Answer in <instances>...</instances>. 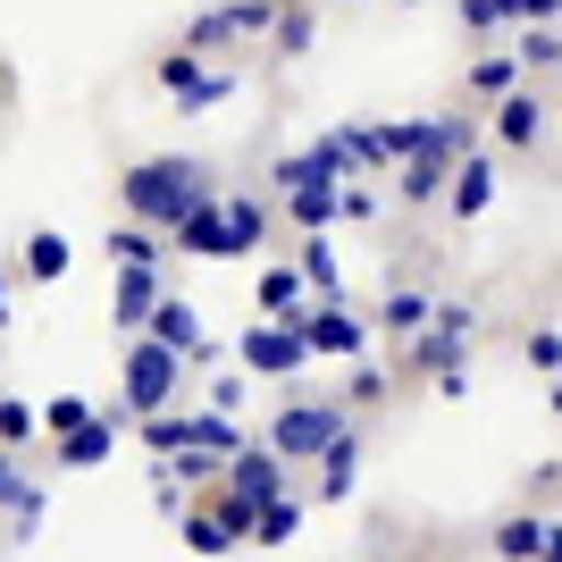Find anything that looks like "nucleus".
Listing matches in <instances>:
<instances>
[{
    "label": "nucleus",
    "mask_w": 562,
    "mask_h": 562,
    "mask_svg": "<svg viewBox=\"0 0 562 562\" xmlns=\"http://www.w3.org/2000/svg\"><path fill=\"white\" fill-rule=\"evenodd\" d=\"M211 168L202 160H186V151H160V160H135L126 177H117V202H126V218L135 227H151V235H177L202 202H211Z\"/></svg>",
    "instance_id": "f257e3e1"
},
{
    "label": "nucleus",
    "mask_w": 562,
    "mask_h": 562,
    "mask_svg": "<svg viewBox=\"0 0 562 562\" xmlns=\"http://www.w3.org/2000/svg\"><path fill=\"white\" fill-rule=\"evenodd\" d=\"M126 420H151V412H177V395H186V361L168 345H151V336H135L126 345Z\"/></svg>",
    "instance_id": "f03ea898"
},
{
    "label": "nucleus",
    "mask_w": 562,
    "mask_h": 562,
    "mask_svg": "<svg viewBox=\"0 0 562 562\" xmlns=\"http://www.w3.org/2000/svg\"><path fill=\"white\" fill-rule=\"evenodd\" d=\"M345 428H352V420L336 412V403H285L278 420H269V437H260V446L278 453V462H319V453H328Z\"/></svg>",
    "instance_id": "7ed1b4c3"
},
{
    "label": "nucleus",
    "mask_w": 562,
    "mask_h": 562,
    "mask_svg": "<svg viewBox=\"0 0 562 562\" xmlns=\"http://www.w3.org/2000/svg\"><path fill=\"white\" fill-rule=\"evenodd\" d=\"M303 361H311L303 319H260V328L235 336V370H252V378H294Z\"/></svg>",
    "instance_id": "20e7f679"
},
{
    "label": "nucleus",
    "mask_w": 562,
    "mask_h": 562,
    "mask_svg": "<svg viewBox=\"0 0 562 562\" xmlns=\"http://www.w3.org/2000/svg\"><path fill=\"white\" fill-rule=\"evenodd\" d=\"M143 336H151V345H168L186 370H193V361H218V345L202 336V311H193L186 294H160V311H151V328H143Z\"/></svg>",
    "instance_id": "39448f33"
},
{
    "label": "nucleus",
    "mask_w": 562,
    "mask_h": 562,
    "mask_svg": "<svg viewBox=\"0 0 562 562\" xmlns=\"http://www.w3.org/2000/svg\"><path fill=\"white\" fill-rule=\"evenodd\" d=\"M294 319H303L311 352H336V361H361V352H370V319L345 311V303H311V311H294Z\"/></svg>",
    "instance_id": "423d86ee"
},
{
    "label": "nucleus",
    "mask_w": 562,
    "mask_h": 562,
    "mask_svg": "<svg viewBox=\"0 0 562 562\" xmlns=\"http://www.w3.org/2000/svg\"><path fill=\"white\" fill-rule=\"evenodd\" d=\"M462 345H470V303H437V319L412 336V361L428 378H446V370H462Z\"/></svg>",
    "instance_id": "0eeeda50"
},
{
    "label": "nucleus",
    "mask_w": 562,
    "mask_h": 562,
    "mask_svg": "<svg viewBox=\"0 0 562 562\" xmlns=\"http://www.w3.org/2000/svg\"><path fill=\"white\" fill-rule=\"evenodd\" d=\"M218 487H227L235 504H252V513H260V504H278V495H285V462H278L269 446H244V453L227 462V479H218Z\"/></svg>",
    "instance_id": "6e6552de"
},
{
    "label": "nucleus",
    "mask_w": 562,
    "mask_h": 562,
    "mask_svg": "<svg viewBox=\"0 0 562 562\" xmlns=\"http://www.w3.org/2000/svg\"><path fill=\"white\" fill-rule=\"evenodd\" d=\"M117 428H126V412H101V420H85L76 437H59V446H50V462H59V470H101V462L117 453Z\"/></svg>",
    "instance_id": "1a4fd4ad"
},
{
    "label": "nucleus",
    "mask_w": 562,
    "mask_h": 562,
    "mask_svg": "<svg viewBox=\"0 0 562 562\" xmlns=\"http://www.w3.org/2000/svg\"><path fill=\"white\" fill-rule=\"evenodd\" d=\"M168 252H186V260H227V193H211L186 227L168 235Z\"/></svg>",
    "instance_id": "9d476101"
},
{
    "label": "nucleus",
    "mask_w": 562,
    "mask_h": 562,
    "mask_svg": "<svg viewBox=\"0 0 562 562\" xmlns=\"http://www.w3.org/2000/svg\"><path fill=\"white\" fill-rule=\"evenodd\" d=\"M160 294H168L160 269H117V303H110V319L143 336V328H151V311H160Z\"/></svg>",
    "instance_id": "9b49d317"
},
{
    "label": "nucleus",
    "mask_w": 562,
    "mask_h": 562,
    "mask_svg": "<svg viewBox=\"0 0 562 562\" xmlns=\"http://www.w3.org/2000/svg\"><path fill=\"white\" fill-rule=\"evenodd\" d=\"M0 504L18 513V538H34V529H43V513H50V495L18 470V453H9V446H0Z\"/></svg>",
    "instance_id": "f8f14e48"
},
{
    "label": "nucleus",
    "mask_w": 562,
    "mask_h": 562,
    "mask_svg": "<svg viewBox=\"0 0 562 562\" xmlns=\"http://www.w3.org/2000/svg\"><path fill=\"white\" fill-rule=\"evenodd\" d=\"M538 135H546L538 93H504V101H495V143H504V151H529Z\"/></svg>",
    "instance_id": "ddd939ff"
},
{
    "label": "nucleus",
    "mask_w": 562,
    "mask_h": 562,
    "mask_svg": "<svg viewBox=\"0 0 562 562\" xmlns=\"http://www.w3.org/2000/svg\"><path fill=\"white\" fill-rule=\"evenodd\" d=\"M487 202H495V160H487V151H470V160L453 168V193H446V211H453V218H479Z\"/></svg>",
    "instance_id": "4468645a"
},
{
    "label": "nucleus",
    "mask_w": 562,
    "mask_h": 562,
    "mask_svg": "<svg viewBox=\"0 0 562 562\" xmlns=\"http://www.w3.org/2000/svg\"><path fill=\"white\" fill-rule=\"evenodd\" d=\"M135 428H143V446L160 453V462L168 453H202V412H151V420H135Z\"/></svg>",
    "instance_id": "2eb2a0df"
},
{
    "label": "nucleus",
    "mask_w": 562,
    "mask_h": 562,
    "mask_svg": "<svg viewBox=\"0 0 562 562\" xmlns=\"http://www.w3.org/2000/svg\"><path fill=\"white\" fill-rule=\"evenodd\" d=\"M352 479H361V428H345V437L319 453V504H345Z\"/></svg>",
    "instance_id": "dca6fc26"
},
{
    "label": "nucleus",
    "mask_w": 562,
    "mask_h": 562,
    "mask_svg": "<svg viewBox=\"0 0 562 562\" xmlns=\"http://www.w3.org/2000/svg\"><path fill=\"white\" fill-rule=\"evenodd\" d=\"M260 235H269V202L260 193H227V260L260 252Z\"/></svg>",
    "instance_id": "f3484780"
},
{
    "label": "nucleus",
    "mask_w": 562,
    "mask_h": 562,
    "mask_svg": "<svg viewBox=\"0 0 562 562\" xmlns=\"http://www.w3.org/2000/svg\"><path fill=\"white\" fill-rule=\"evenodd\" d=\"M303 285L319 303H345V260H336L328 235H303Z\"/></svg>",
    "instance_id": "a211bd4d"
},
{
    "label": "nucleus",
    "mask_w": 562,
    "mask_h": 562,
    "mask_svg": "<svg viewBox=\"0 0 562 562\" xmlns=\"http://www.w3.org/2000/svg\"><path fill=\"white\" fill-rule=\"evenodd\" d=\"M546 529H554L546 513H504V529H495V554H504V562H538V554H546Z\"/></svg>",
    "instance_id": "6ab92c4d"
},
{
    "label": "nucleus",
    "mask_w": 562,
    "mask_h": 562,
    "mask_svg": "<svg viewBox=\"0 0 562 562\" xmlns=\"http://www.w3.org/2000/svg\"><path fill=\"white\" fill-rule=\"evenodd\" d=\"M260 311H269V319H294V311H311V303H303V269H294V260L260 269Z\"/></svg>",
    "instance_id": "aec40b11"
},
{
    "label": "nucleus",
    "mask_w": 562,
    "mask_h": 562,
    "mask_svg": "<svg viewBox=\"0 0 562 562\" xmlns=\"http://www.w3.org/2000/svg\"><path fill=\"white\" fill-rule=\"evenodd\" d=\"M428 319H437V303H428V294H412V285L378 303V328H386V336H403V345H412V336H420Z\"/></svg>",
    "instance_id": "412c9836"
},
{
    "label": "nucleus",
    "mask_w": 562,
    "mask_h": 562,
    "mask_svg": "<svg viewBox=\"0 0 562 562\" xmlns=\"http://www.w3.org/2000/svg\"><path fill=\"white\" fill-rule=\"evenodd\" d=\"M110 252H117V269H160L168 260V235H151V227H110Z\"/></svg>",
    "instance_id": "4be33fe9"
},
{
    "label": "nucleus",
    "mask_w": 562,
    "mask_h": 562,
    "mask_svg": "<svg viewBox=\"0 0 562 562\" xmlns=\"http://www.w3.org/2000/svg\"><path fill=\"white\" fill-rule=\"evenodd\" d=\"M177 529H186V546H193V554H235V546H244V538L227 529V520H218V504H193V513L177 520Z\"/></svg>",
    "instance_id": "5701e85b"
},
{
    "label": "nucleus",
    "mask_w": 562,
    "mask_h": 562,
    "mask_svg": "<svg viewBox=\"0 0 562 562\" xmlns=\"http://www.w3.org/2000/svg\"><path fill=\"white\" fill-rule=\"evenodd\" d=\"M25 278H34V285L68 278V235H59V227H34V235H25Z\"/></svg>",
    "instance_id": "b1692460"
},
{
    "label": "nucleus",
    "mask_w": 562,
    "mask_h": 562,
    "mask_svg": "<svg viewBox=\"0 0 562 562\" xmlns=\"http://www.w3.org/2000/svg\"><path fill=\"white\" fill-rule=\"evenodd\" d=\"M470 93H479V101L520 93V59H504V50H495V59H470Z\"/></svg>",
    "instance_id": "393cba45"
},
{
    "label": "nucleus",
    "mask_w": 562,
    "mask_h": 562,
    "mask_svg": "<svg viewBox=\"0 0 562 562\" xmlns=\"http://www.w3.org/2000/svg\"><path fill=\"white\" fill-rule=\"evenodd\" d=\"M34 428H43V412H34V403H25V395H0V446L25 453V446H34Z\"/></svg>",
    "instance_id": "a878e982"
},
{
    "label": "nucleus",
    "mask_w": 562,
    "mask_h": 562,
    "mask_svg": "<svg viewBox=\"0 0 562 562\" xmlns=\"http://www.w3.org/2000/svg\"><path fill=\"white\" fill-rule=\"evenodd\" d=\"M311 34H319V18H311L303 0H285V9H278V25H269V43H278L285 59H294V50H311Z\"/></svg>",
    "instance_id": "bb28decb"
},
{
    "label": "nucleus",
    "mask_w": 562,
    "mask_h": 562,
    "mask_svg": "<svg viewBox=\"0 0 562 562\" xmlns=\"http://www.w3.org/2000/svg\"><path fill=\"white\" fill-rule=\"evenodd\" d=\"M85 420H101V412H93V395H50V403H43V428H50V446H59V437H76Z\"/></svg>",
    "instance_id": "cd10ccee"
},
{
    "label": "nucleus",
    "mask_w": 562,
    "mask_h": 562,
    "mask_svg": "<svg viewBox=\"0 0 562 562\" xmlns=\"http://www.w3.org/2000/svg\"><path fill=\"white\" fill-rule=\"evenodd\" d=\"M520 68H562V25H520Z\"/></svg>",
    "instance_id": "c85d7f7f"
},
{
    "label": "nucleus",
    "mask_w": 562,
    "mask_h": 562,
    "mask_svg": "<svg viewBox=\"0 0 562 562\" xmlns=\"http://www.w3.org/2000/svg\"><path fill=\"white\" fill-rule=\"evenodd\" d=\"M218 43H235V9L218 0V9H202V18L186 25V50H218Z\"/></svg>",
    "instance_id": "c756f323"
},
{
    "label": "nucleus",
    "mask_w": 562,
    "mask_h": 562,
    "mask_svg": "<svg viewBox=\"0 0 562 562\" xmlns=\"http://www.w3.org/2000/svg\"><path fill=\"white\" fill-rule=\"evenodd\" d=\"M294 529H303V504H294V495H278V504H260V529H252V538H260V546H285Z\"/></svg>",
    "instance_id": "7c9ffc66"
},
{
    "label": "nucleus",
    "mask_w": 562,
    "mask_h": 562,
    "mask_svg": "<svg viewBox=\"0 0 562 562\" xmlns=\"http://www.w3.org/2000/svg\"><path fill=\"white\" fill-rule=\"evenodd\" d=\"M168 479H177V487H202V479H227V462H218V453H168Z\"/></svg>",
    "instance_id": "2f4dec72"
},
{
    "label": "nucleus",
    "mask_w": 562,
    "mask_h": 562,
    "mask_svg": "<svg viewBox=\"0 0 562 562\" xmlns=\"http://www.w3.org/2000/svg\"><path fill=\"white\" fill-rule=\"evenodd\" d=\"M345 403H361V412H370V403H386V370H378L370 352L352 361V378H345Z\"/></svg>",
    "instance_id": "473e14b6"
},
{
    "label": "nucleus",
    "mask_w": 562,
    "mask_h": 562,
    "mask_svg": "<svg viewBox=\"0 0 562 562\" xmlns=\"http://www.w3.org/2000/svg\"><path fill=\"white\" fill-rule=\"evenodd\" d=\"M202 76H211V68H193V50H168V59H160V85H168L177 101H186L193 85H202Z\"/></svg>",
    "instance_id": "72a5a7b5"
},
{
    "label": "nucleus",
    "mask_w": 562,
    "mask_h": 562,
    "mask_svg": "<svg viewBox=\"0 0 562 562\" xmlns=\"http://www.w3.org/2000/svg\"><path fill=\"white\" fill-rule=\"evenodd\" d=\"M227 93H235V68H211V76H202V85H193L186 101H177V110H218Z\"/></svg>",
    "instance_id": "f704fd0d"
},
{
    "label": "nucleus",
    "mask_w": 562,
    "mask_h": 562,
    "mask_svg": "<svg viewBox=\"0 0 562 562\" xmlns=\"http://www.w3.org/2000/svg\"><path fill=\"white\" fill-rule=\"evenodd\" d=\"M386 211V193H370V186H336V218H378Z\"/></svg>",
    "instance_id": "c9c22d12"
},
{
    "label": "nucleus",
    "mask_w": 562,
    "mask_h": 562,
    "mask_svg": "<svg viewBox=\"0 0 562 562\" xmlns=\"http://www.w3.org/2000/svg\"><path fill=\"white\" fill-rule=\"evenodd\" d=\"M462 25L470 34H495V25H513V9L504 0H462Z\"/></svg>",
    "instance_id": "e433bc0d"
},
{
    "label": "nucleus",
    "mask_w": 562,
    "mask_h": 562,
    "mask_svg": "<svg viewBox=\"0 0 562 562\" xmlns=\"http://www.w3.org/2000/svg\"><path fill=\"white\" fill-rule=\"evenodd\" d=\"M520 352H529V370H562V328H538Z\"/></svg>",
    "instance_id": "4c0bfd02"
},
{
    "label": "nucleus",
    "mask_w": 562,
    "mask_h": 562,
    "mask_svg": "<svg viewBox=\"0 0 562 562\" xmlns=\"http://www.w3.org/2000/svg\"><path fill=\"white\" fill-rule=\"evenodd\" d=\"M211 412H218V420H235V412H244V370H227V378L211 386Z\"/></svg>",
    "instance_id": "58836bf2"
},
{
    "label": "nucleus",
    "mask_w": 562,
    "mask_h": 562,
    "mask_svg": "<svg viewBox=\"0 0 562 562\" xmlns=\"http://www.w3.org/2000/svg\"><path fill=\"white\" fill-rule=\"evenodd\" d=\"M513 25H562V0H504Z\"/></svg>",
    "instance_id": "ea45409f"
},
{
    "label": "nucleus",
    "mask_w": 562,
    "mask_h": 562,
    "mask_svg": "<svg viewBox=\"0 0 562 562\" xmlns=\"http://www.w3.org/2000/svg\"><path fill=\"white\" fill-rule=\"evenodd\" d=\"M538 562H562V520L546 529V554H538Z\"/></svg>",
    "instance_id": "a19ab883"
},
{
    "label": "nucleus",
    "mask_w": 562,
    "mask_h": 562,
    "mask_svg": "<svg viewBox=\"0 0 562 562\" xmlns=\"http://www.w3.org/2000/svg\"><path fill=\"white\" fill-rule=\"evenodd\" d=\"M0 328H9V278H0Z\"/></svg>",
    "instance_id": "79ce46f5"
},
{
    "label": "nucleus",
    "mask_w": 562,
    "mask_h": 562,
    "mask_svg": "<svg viewBox=\"0 0 562 562\" xmlns=\"http://www.w3.org/2000/svg\"><path fill=\"white\" fill-rule=\"evenodd\" d=\"M546 403H554V412H562V370H554V395H546Z\"/></svg>",
    "instance_id": "37998d69"
}]
</instances>
